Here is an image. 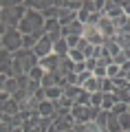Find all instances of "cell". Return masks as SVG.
<instances>
[{"instance_id": "obj_1", "label": "cell", "mask_w": 130, "mask_h": 132, "mask_svg": "<svg viewBox=\"0 0 130 132\" xmlns=\"http://www.w3.org/2000/svg\"><path fill=\"white\" fill-rule=\"evenodd\" d=\"M24 15H27L24 2H18V0H2L0 2V27L18 29Z\"/></svg>"}, {"instance_id": "obj_2", "label": "cell", "mask_w": 130, "mask_h": 132, "mask_svg": "<svg viewBox=\"0 0 130 132\" xmlns=\"http://www.w3.org/2000/svg\"><path fill=\"white\" fill-rule=\"evenodd\" d=\"M40 64V57L35 55L33 51H22L13 53V77H20V75H29V73Z\"/></svg>"}, {"instance_id": "obj_3", "label": "cell", "mask_w": 130, "mask_h": 132, "mask_svg": "<svg viewBox=\"0 0 130 132\" xmlns=\"http://www.w3.org/2000/svg\"><path fill=\"white\" fill-rule=\"evenodd\" d=\"M44 24H47V18H44L40 11L27 9V15L22 18L18 31L22 33V35H33V33H42L44 31Z\"/></svg>"}, {"instance_id": "obj_4", "label": "cell", "mask_w": 130, "mask_h": 132, "mask_svg": "<svg viewBox=\"0 0 130 132\" xmlns=\"http://www.w3.org/2000/svg\"><path fill=\"white\" fill-rule=\"evenodd\" d=\"M22 40H24V35L18 29H9L7 33L0 35V46L9 53H18V51H22Z\"/></svg>"}, {"instance_id": "obj_5", "label": "cell", "mask_w": 130, "mask_h": 132, "mask_svg": "<svg viewBox=\"0 0 130 132\" xmlns=\"http://www.w3.org/2000/svg\"><path fill=\"white\" fill-rule=\"evenodd\" d=\"M84 38L88 40V44H93V46H104V40H106L99 33V27H88V24L84 29Z\"/></svg>"}, {"instance_id": "obj_6", "label": "cell", "mask_w": 130, "mask_h": 132, "mask_svg": "<svg viewBox=\"0 0 130 132\" xmlns=\"http://www.w3.org/2000/svg\"><path fill=\"white\" fill-rule=\"evenodd\" d=\"M44 33H47V38L53 40V42L62 40V24H60V20H47V24H44Z\"/></svg>"}, {"instance_id": "obj_7", "label": "cell", "mask_w": 130, "mask_h": 132, "mask_svg": "<svg viewBox=\"0 0 130 132\" xmlns=\"http://www.w3.org/2000/svg\"><path fill=\"white\" fill-rule=\"evenodd\" d=\"M53 44H55V42H53V40H49L47 35H44V38H42L40 42L35 44V48H33V53H35V55L40 57V60H42V57H49V55L53 53Z\"/></svg>"}, {"instance_id": "obj_8", "label": "cell", "mask_w": 130, "mask_h": 132, "mask_svg": "<svg viewBox=\"0 0 130 132\" xmlns=\"http://www.w3.org/2000/svg\"><path fill=\"white\" fill-rule=\"evenodd\" d=\"M99 33H102L106 40L115 38V35H117V27H115V22H112L110 18H106V15H104L102 22H99Z\"/></svg>"}, {"instance_id": "obj_9", "label": "cell", "mask_w": 130, "mask_h": 132, "mask_svg": "<svg viewBox=\"0 0 130 132\" xmlns=\"http://www.w3.org/2000/svg\"><path fill=\"white\" fill-rule=\"evenodd\" d=\"M60 62H62V57H57L55 53H51L49 57H42V60H40V66L47 73H55L57 68H60Z\"/></svg>"}, {"instance_id": "obj_10", "label": "cell", "mask_w": 130, "mask_h": 132, "mask_svg": "<svg viewBox=\"0 0 130 132\" xmlns=\"http://www.w3.org/2000/svg\"><path fill=\"white\" fill-rule=\"evenodd\" d=\"M18 90H20V84H18V79H16V77H7V79L0 81V93H7V95H11V97H13Z\"/></svg>"}, {"instance_id": "obj_11", "label": "cell", "mask_w": 130, "mask_h": 132, "mask_svg": "<svg viewBox=\"0 0 130 132\" xmlns=\"http://www.w3.org/2000/svg\"><path fill=\"white\" fill-rule=\"evenodd\" d=\"M0 110H2V114H9V117H16V114L22 112V106L16 101L13 97L9 99V101H5V104H0Z\"/></svg>"}, {"instance_id": "obj_12", "label": "cell", "mask_w": 130, "mask_h": 132, "mask_svg": "<svg viewBox=\"0 0 130 132\" xmlns=\"http://www.w3.org/2000/svg\"><path fill=\"white\" fill-rule=\"evenodd\" d=\"M24 5H27V9H33V11L44 13V11L53 5V0H24Z\"/></svg>"}, {"instance_id": "obj_13", "label": "cell", "mask_w": 130, "mask_h": 132, "mask_svg": "<svg viewBox=\"0 0 130 132\" xmlns=\"http://www.w3.org/2000/svg\"><path fill=\"white\" fill-rule=\"evenodd\" d=\"M37 110H40V117H44V119H53V114L57 112L55 101H49V99H47V101H42Z\"/></svg>"}, {"instance_id": "obj_14", "label": "cell", "mask_w": 130, "mask_h": 132, "mask_svg": "<svg viewBox=\"0 0 130 132\" xmlns=\"http://www.w3.org/2000/svg\"><path fill=\"white\" fill-rule=\"evenodd\" d=\"M53 53H55L57 57H68V53H71L68 42H66L64 38H62V40H57V42L53 44Z\"/></svg>"}, {"instance_id": "obj_15", "label": "cell", "mask_w": 130, "mask_h": 132, "mask_svg": "<svg viewBox=\"0 0 130 132\" xmlns=\"http://www.w3.org/2000/svg\"><path fill=\"white\" fill-rule=\"evenodd\" d=\"M60 9H62V7H60ZM57 20H60L62 27H68L71 22H75V20H77V13H75V11H68V9H62V11H60V18H57Z\"/></svg>"}, {"instance_id": "obj_16", "label": "cell", "mask_w": 130, "mask_h": 132, "mask_svg": "<svg viewBox=\"0 0 130 132\" xmlns=\"http://www.w3.org/2000/svg\"><path fill=\"white\" fill-rule=\"evenodd\" d=\"M112 95H115L117 104H128L130 106V88H117Z\"/></svg>"}, {"instance_id": "obj_17", "label": "cell", "mask_w": 130, "mask_h": 132, "mask_svg": "<svg viewBox=\"0 0 130 132\" xmlns=\"http://www.w3.org/2000/svg\"><path fill=\"white\" fill-rule=\"evenodd\" d=\"M99 93H104V95L115 93V81H112L110 77H104V79H99Z\"/></svg>"}, {"instance_id": "obj_18", "label": "cell", "mask_w": 130, "mask_h": 132, "mask_svg": "<svg viewBox=\"0 0 130 132\" xmlns=\"http://www.w3.org/2000/svg\"><path fill=\"white\" fill-rule=\"evenodd\" d=\"M82 93H84V88H82V86H66V88H64V97L73 99V101H75V99H77Z\"/></svg>"}, {"instance_id": "obj_19", "label": "cell", "mask_w": 130, "mask_h": 132, "mask_svg": "<svg viewBox=\"0 0 130 132\" xmlns=\"http://www.w3.org/2000/svg\"><path fill=\"white\" fill-rule=\"evenodd\" d=\"M117 106V99H115V95L112 93H108V95H104V101H102V110H108L110 112L112 108Z\"/></svg>"}, {"instance_id": "obj_20", "label": "cell", "mask_w": 130, "mask_h": 132, "mask_svg": "<svg viewBox=\"0 0 130 132\" xmlns=\"http://www.w3.org/2000/svg\"><path fill=\"white\" fill-rule=\"evenodd\" d=\"M108 132H121V126H119V117L115 112L108 114Z\"/></svg>"}, {"instance_id": "obj_21", "label": "cell", "mask_w": 130, "mask_h": 132, "mask_svg": "<svg viewBox=\"0 0 130 132\" xmlns=\"http://www.w3.org/2000/svg\"><path fill=\"white\" fill-rule=\"evenodd\" d=\"M108 110H102V112L97 114V119H95V123H97V128H102V130H106L108 132Z\"/></svg>"}, {"instance_id": "obj_22", "label": "cell", "mask_w": 130, "mask_h": 132, "mask_svg": "<svg viewBox=\"0 0 130 132\" xmlns=\"http://www.w3.org/2000/svg\"><path fill=\"white\" fill-rule=\"evenodd\" d=\"M82 88L86 90V93H99V79H97V77L93 75V77H90L88 81H86V84L82 86Z\"/></svg>"}, {"instance_id": "obj_23", "label": "cell", "mask_w": 130, "mask_h": 132, "mask_svg": "<svg viewBox=\"0 0 130 132\" xmlns=\"http://www.w3.org/2000/svg\"><path fill=\"white\" fill-rule=\"evenodd\" d=\"M104 46H106L108 51H110V55H112V57H115V55H119V53H121V46H119V44L115 42V38H110V40H104Z\"/></svg>"}, {"instance_id": "obj_24", "label": "cell", "mask_w": 130, "mask_h": 132, "mask_svg": "<svg viewBox=\"0 0 130 132\" xmlns=\"http://www.w3.org/2000/svg\"><path fill=\"white\" fill-rule=\"evenodd\" d=\"M90 97H93V93H86V90H84V93L75 99V104L77 106H90Z\"/></svg>"}, {"instance_id": "obj_25", "label": "cell", "mask_w": 130, "mask_h": 132, "mask_svg": "<svg viewBox=\"0 0 130 132\" xmlns=\"http://www.w3.org/2000/svg\"><path fill=\"white\" fill-rule=\"evenodd\" d=\"M68 57H71V60L75 62V64H79V62H86V57H84V53L79 51V48H71Z\"/></svg>"}, {"instance_id": "obj_26", "label": "cell", "mask_w": 130, "mask_h": 132, "mask_svg": "<svg viewBox=\"0 0 130 132\" xmlns=\"http://www.w3.org/2000/svg\"><path fill=\"white\" fill-rule=\"evenodd\" d=\"M102 101H104V93H93L90 106H93V108H102Z\"/></svg>"}, {"instance_id": "obj_27", "label": "cell", "mask_w": 130, "mask_h": 132, "mask_svg": "<svg viewBox=\"0 0 130 132\" xmlns=\"http://www.w3.org/2000/svg\"><path fill=\"white\" fill-rule=\"evenodd\" d=\"M108 71V77H110V79H115V77H119V73H121V66H117V64H110L106 68Z\"/></svg>"}, {"instance_id": "obj_28", "label": "cell", "mask_w": 130, "mask_h": 132, "mask_svg": "<svg viewBox=\"0 0 130 132\" xmlns=\"http://www.w3.org/2000/svg\"><path fill=\"white\" fill-rule=\"evenodd\" d=\"M93 75L97 77V79H104V77H108V71H106V66H97Z\"/></svg>"}, {"instance_id": "obj_29", "label": "cell", "mask_w": 130, "mask_h": 132, "mask_svg": "<svg viewBox=\"0 0 130 132\" xmlns=\"http://www.w3.org/2000/svg\"><path fill=\"white\" fill-rule=\"evenodd\" d=\"M99 66V62L95 60V57H90V60H86V71L88 73H95V68Z\"/></svg>"}, {"instance_id": "obj_30", "label": "cell", "mask_w": 130, "mask_h": 132, "mask_svg": "<svg viewBox=\"0 0 130 132\" xmlns=\"http://www.w3.org/2000/svg\"><path fill=\"white\" fill-rule=\"evenodd\" d=\"M110 112H115L117 117H119V114H124V112H128V104H117L115 108L110 110Z\"/></svg>"}, {"instance_id": "obj_31", "label": "cell", "mask_w": 130, "mask_h": 132, "mask_svg": "<svg viewBox=\"0 0 130 132\" xmlns=\"http://www.w3.org/2000/svg\"><path fill=\"white\" fill-rule=\"evenodd\" d=\"M79 40H82V38H77V35H71V38H66V42H68L71 48H77V46H79Z\"/></svg>"}, {"instance_id": "obj_32", "label": "cell", "mask_w": 130, "mask_h": 132, "mask_svg": "<svg viewBox=\"0 0 130 132\" xmlns=\"http://www.w3.org/2000/svg\"><path fill=\"white\" fill-rule=\"evenodd\" d=\"M79 73H86V62H79V64H75V75H79Z\"/></svg>"}, {"instance_id": "obj_33", "label": "cell", "mask_w": 130, "mask_h": 132, "mask_svg": "<svg viewBox=\"0 0 130 132\" xmlns=\"http://www.w3.org/2000/svg\"><path fill=\"white\" fill-rule=\"evenodd\" d=\"M121 7H124V13L130 18V0H121Z\"/></svg>"}, {"instance_id": "obj_34", "label": "cell", "mask_w": 130, "mask_h": 132, "mask_svg": "<svg viewBox=\"0 0 130 132\" xmlns=\"http://www.w3.org/2000/svg\"><path fill=\"white\" fill-rule=\"evenodd\" d=\"M121 71H124V73H130V60H128V62H126V64H124V66H121Z\"/></svg>"}, {"instance_id": "obj_35", "label": "cell", "mask_w": 130, "mask_h": 132, "mask_svg": "<svg viewBox=\"0 0 130 132\" xmlns=\"http://www.w3.org/2000/svg\"><path fill=\"white\" fill-rule=\"evenodd\" d=\"M128 112H130V106H128Z\"/></svg>"}]
</instances>
